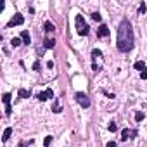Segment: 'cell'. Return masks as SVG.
<instances>
[{"instance_id": "cell-1", "label": "cell", "mask_w": 147, "mask_h": 147, "mask_svg": "<svg viewBox=\"0 0 147 147\" xmlns=\"http://www.w3.org/2000/svg\"><path fill=\"white\" fill-rule=\"evenodd\" d=\"M116 47L119 52H130L135 47V38H133V28L128 19H123L118 28V38H116Z\"/></svg>"}, {"instance_id": "cell-2", "label": "cell", "mask_w": 147, "mask_h": 147, "mask_svg": "<svg viewBox=\"0 0 147 147\" xmlns=\"http://www.w3.org/2000/svg\"><path fill=\"white\" fill-rule=\"evenodd\" d=\"M75 24H76V31H78V35L87 36V35L90 33V28H88V24L85 23V19H83L82 14H78V16L75 18Z\"/></svg>"}, {"instance_id": "cell-3", "label": "cell", "mask_w": 147, "mask_h": 147, "mask_svg": "<svg viewBox=\"0 0 147 147\" xmlns=\"http://www.w3.org/2000/svg\"><path fill=\"white\" fill-rule=\"evenodd\" d=\"M75 99H76V102L82 106V107H90V99H88V95L87 94H83V92H76L75 94Z\"/></svg>"}, {"instance_id": "cell-4", "label": "cell", "mask_w": 147, "mask_h": 147, "mask_svg": "<svg viewBox=\"0 0 147 147\" xmlns=\"http://www.w3.org/2000/svg\"><path fill=\"white\" fill-rule=\"evenodd\" d=\"M138 135V130H130V128H125L123 131H121V140L125 142V140H131V138H135Z\"/></svg>"}, {"instance_id": "cell-5", "label": "cell", "mask_w": 147, "mask_h": 147, "mask_svg": "<svg viewBox=\"0 0 147 147\" xmlns=\"http://www.w3.org/2000/svg\"><path fill=\"white\" fill-rule=\"evenodd\" d=\"M11 99H12V95H11V94H4V95H2V100H4V106H5V116H11V114H12Z\"/></svg>"}, {"instance_id": "cell-6", "label": "cell", "mask_w": 147, "mask_h": 147, "mask_svg": "<svg viewBox=\"0 0 147 147\" xmlns=\"http://www.w3.org/2000/svg\"><path fill=\"white\" fill-rule=\"evenodd\" d=\"M24 23V18H23V14H16L9 23H7V28H12V26H19V24H23Z\"/></svg>"}, {"instance_id": "cell-7", "label": "cell", "mask_w": 147, "mask_h": 147, "mask_svg": "<svg viewBox=\"0 0 147 147\" xmlns=\"http://www.w3.org/2000/svg\"><path fill=\"white\" fill-rule=\"evenodd\" d=\"M52 97H54L52 88H47L45 92H40V94L36 95V99H38V100H42V102H43V100H49V99H52Z\"/></svg>"}, {"instance_id": "cell-8", "label": "cell", "mask_w": 147, "mask_h": 147, "mask_svg": "<svg viewBox=\"0 0 147 147\" xmlns=\"http://www.w3.org/2000/svg\"><path fill=\"white\" fill-rule=\"evenodd\" d=\"M109 33H111V31H109V28H107L106 24H100V26H99V30H97V36H99V38L109 36Z\"/></svg>"}, {"instance_id": "cell-9", "label": "cell", "mask_w": 147, "mask_h": 147, "mask_svg": "<svg viewBox=\"0 0 147 147\" xmlns=\"http://www.w3.org/2000/svg\"><path fill=\"white\" fill-rule=\"evenodd\" d=\"M21 40H23V43H24V45H30V43H31V36H30V33H28L26 30H23V31H21Z\"/></svg>"}, {"instance_id": "cell-10", "label": "cell", "mask_w": 147, "mask_h": 147, "mask_svg": "<svg viewBox=\"0 0 147 147\" xmlns=\"http://www.w3.org/2000/svg\"><path fill=\"white\" fill-rule=\"evenodd\" d=\"M43 47L45 49H54L55 47V40L54 38H45L43 40Z\"/></svg>"}, {"instance_id": "cell-11", "label": "cell", "mask_w": 147, "mask_h": 147, "mask_svg": "<svg viewBox=\"0 0 147 147\" xmlns=\"http://www.w3.org/2000/svg\"><path fill=\"white\" fill-rule=\"evenodd\" d=\"M11 135H12V128L9 126V128H5V130H4V135H2V142H7V140L11 138Z\"/></svg>"}, {"instance_id": "cell-12", "label": "cell", "mask_w": 147, "mask_h": 147, "mask_svg": "<svg viewBox=\"0 0 147 147\" xmlns=\"http://www.w3.org/2000/svg\"><path fill=\"white\" fill-rule=\"evenodd\" d=\"M133 69H137V71H140V73H142V71L145 69V64H144V61H137V62L133 64Z\"/></svg>"}, {"instance_id": "cell-13", "label": "cell", "mask_w": 147, "mask_h": 147, "mask_svg": "<svg viewBox=\"0 0 147 147\" xmlns=\"http://www.w3.org/2000/svg\"><path fill=\"white\" fill-rule=\"evenodd\" d=\"M18 95H19L21 99H28V97H30V90H26V88H19Z\"/></svg>"}, {"instance_id": "cell-14", "label": "cell", "mask_w": 147, "mask_h": 147, "mask_svg": "<svg viewBox=\"0 0 147 147\" xmlns=\"http://www.w3.org/2000/svg\"><path fill=\"white\" fill-rule=\"evenodd\" d=\"M52 111H54V113H61V111H62V107H61V104H59L57 99H55L54 104H52Z\"/></svg>"}, {"instance_id": "cell-15", "label": "cell", "mask_w": 147, "mask_h": 147, "mask_svg": "<svg viewBox=\"0 0 147 147\" xmlns=\"http://www.w3.org/2000/svg\"><path fill=\"white\" fill-rule=\"evenodd\" d=\"M43 28H45V31H54V30H55V26H54V24H52L50 21H45Z\"/></svg>"}, {"instance_id": "cell-16", "label": "cell", "mask_w": 147, "mask_h": 147, "mask_svg": "<svg viewBox=\"0 0 147 147\" xmlns=\"http://www.w3.org/2000/svg\"><path fill=\"white\" fill-rule=\"evenodd\" d=\"M21 43H23V42H21V38H18V36H14V38L11 40V45H12V47H19Z\"/></svg>"}, {"instance_id": "cell-17", "label": "cell", "mask_w": 147, "mask_h": 147, "mask_svg": "<svg viewBox=\"0 0 147 147\" xmlns=\"http://www.w3.org/2000/svg\"><path fill=\"white\" fill-rule=\"evenodd\" d=\"M107 130H109V131H113V133H114V131H118V125H116V123H114V121H111V123H109V125H107Z\"/></svg>"}, {"instance_id": "cell-18", "label": "cell", "mask_w": 147, "mask_h": 147, "mask_svg": "<svg viewBox=\"0 0 147 147\" xmlns=\"http://www.w3.org/2000/svg\"><path fill=\"white\" fill-rule=\"evenodd\" d=\"M52 138H54L52 135H47V137H45V140H43V145H45V147H49V145L52 144Z\"/></svg>"}, {"instance_id": "cell-19", "label": "cell", "mask_w": 147, "mask_h": 147, "mask_svg": "<svg viewBox=\"0 0 147 147\" xmlns=\"http://www.w3.org/2000/svg\"><path fill=\"white\" fill-rule=\"evenodd\" d=\"M92 19L97 21V23H100V21H102V16H100L99 12H94V14H92Z\"/></svg>"}, {"instance_id": "cell-20", "label": "cell", "mask_w": 147, "mask_h": 147, "mask_svg": "<svg viewBox=\"0 0 147 147\" xmlns=\"http://www.w3.org/2000/svg\"><path fill=\"white\" fill-rule=\"evenodd\" d=\"M100 55H102V52H100L99 49H94V50H92V57H94V59H97V57H100Z\"/></svg>"}, {"instance_id": "cell-21", "label": "cell", "mask_w": 147, "mask_h": 147, "mask_svg": "<svg viewBox=\"0 0 147 147\" xmlns=\"http://www.w3.org/2000/svg\"><path fill=\"white\" fill-rule=\"evenodd\" d=\"M144 118H145V114H144V113H137V114H135V121H137V123H140Z\"/></svg>"}, {"instance_id": "cell-22", "label": "cell", "mask_w": 147, "mask_h": 147, "mask_svg": "<svg viewBox=\"0 0 147 147\" xmlns=\"http://www.w3.org/2000/svg\"><path fill=\"white\" fill-rule=\"evenodd\" d=\"M145 12V2H140V7H138V14H144Z\"/></svg>"}, {"instance_id": "cell-23", "label": "cell", "mask_w": 147, "mask_h": 147, "mask_svg": "<svg viewBox=\"0 0 147 147\" xmlns=\"http://www.w3.org/2000/svg\"><path fill=\"white\" fill-rule=\"evenodd\" d=\"M140 78H142V80H147V66H145V69L140 73Z\"/></svg>"}, {"instance_id": "cell-24", "label": "cell", "mask_w": 147, "mask_h": 147, "mask_svg": "<svg viewBox=\"0 0 147 147\" xmlns=\"http://www.w3.org/2000/svg\"><path fill=\"white\" fill-rule=\"evenodd\" d=\"M33 69H35V71H40V61H35V64H33Z\"/></svg>"}, {"instance_id": "cell-25", "label": "cell", "mask_w": 147, "mask_h": 147, "mask_svg": "<svg viewBox=\"0 0 147 147\" xmlns=\"http://www.w3.org/2000/svg\"><path fill=\"white\" fill-rule=\"evenodd\" d=\"M102 94H104V95H107L109 99H114V94H109V92H106V90H102Z\"/></svg>"}, {"instance_id": "cell-26", "label": "cell", "mask_w": 147, "mask_h": 147, "mask_svg": "<svg viewBox=\"0 0 147 147\" xmlns=\"http://www.w3.org/2000/svg\"><path fill=\"white\" fill-rule=\"evenodd\" d=\"M106 147H116V142H113V140H111V142H107V144H106Z\"/></svg>"}, {"instance_id": "cell-27", "label": "cell", "mask_w": 147, "mask_h": 147, "mask_svg": "<svg viewBox=\"0 0 147 147\" xmlns=\"http://www.w3.org/2000/svg\"><path fill=\"white\" fill-rule=\"evenodd\" d=\"M19 147H26V144L24 142H19Z\"/></svg>"}]
</instances>
